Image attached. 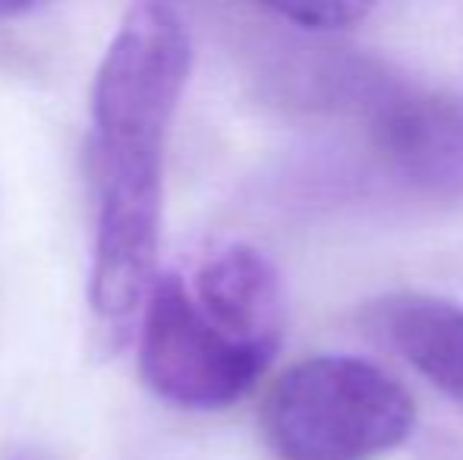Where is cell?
<instances>
[{
  "instance_id": "6da1fadb",
  "label": "cell",
  "mask_w": 463,
  "mask_h": 460,
  "mask_svg": "<svg viewBox=\"0 0 463 460\" xmlns=\"http://www.w3.org/2000/svg\"><path fill=\"white\" fill-rule=\"evenodd\" d=\"M186 23L174 6L139 4L104 51L92 92L95 249L92 300L104 325L127 328L155 287L165 209V146L184 95Z\"/></svg>"
},
{
  "instance_id": "7a4b0ae2",
  "label": "cell",
  "mask_w": 463,
  "mask_h": 460,
  "mask_svg": "<svg viewBox=\"0 0 463 460\" xmlns=\"http://www.w3.org/2000/svg\"><path fill=\"white\" fill-rule=\"evenodd\" d=\"M410 429V394L356 356L297 362L265 404V436L280 460H369L397 448Z\"/></svg>"
},
{
  "instance_id": "3957f363",
  "label": "cell",
  "mask_w": 463,
  "mask_h": 460,
  "mask_svg": "<svg viewBox=\"0 0 463 460\" xmlns=\"http://www.w3.org/2000/svg\"><path fill=\"white\" fill-rule=\"evenodd\" d=\"M275 350L246 344L212 319L180 275L155 281L142 309L139 366L167 404L218 410L240 400Z\"/></svg>"
},
{
  "instance_id": "277c9868",
  "label": "cell",
  "mask_w": 463,
  "mask_h": 460,
  "mask_svg": "<svg viewBox=\"0 0 463 460\" xmlns=\"http://www.w3.org/2000/svg\"><path fill=\"white\" fill-rule=\"evenodd\" d=\"M375 146L407 183L441 196H463V99L397 95L378 108Z\"/></svg>"
},
{
  "instance_id": "5b68a950",
  "label": "cell",
  "mask_w": 463,
  "mask_h": 460,
  "mask_svg": "<svg viewBox=\"0 0 463 460\" xmlns=\"http://www.w3.org/2000/svg\"><path fill=\"white\" fill-rule=\"evenodd\" d=\"M199 306L246 344L278 350L284 322V294L278 271L252 246H224L212 252L189 284Z\"/></svg>"
},
{
  "instance_id": "8992f818",
  "label": "cell",
  "mask_w": 463,
  "mask_h": 460,
  "mask_svg": "<svg viewBox=\"0 0 463 460\" xmlns=\"http://www.w3.org/2000/svg\"><path fill=\"white\" fill-rule=\"evenodd\" d=\"M369 325L416 372L463 404V306L422 294L378 300Z\"/></svg>"
},
{
  "instance_id": "52a82bcc",
  "label": "cell",
  "mask_w": 463,
  "mask_h": 460,
  "mask_svg": "<svg viewBox=\"0 0 463 460\" xmlns=\"http://www.w3.org/2000/svg\"><path fill=\"white\" fill-rule=\"evenodd\" d=\"M280 19L303 25V29H344V25L360 23L369 13L363 4H322V6H280L275 10Z\"/></svg>"
}]
</instances>
